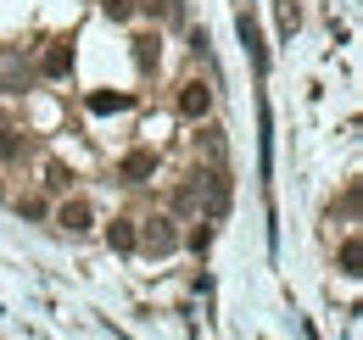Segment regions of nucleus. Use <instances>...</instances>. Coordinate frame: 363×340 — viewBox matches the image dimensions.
Segmentation results:
<instances>
[{"label": "nucleus", "mask_w": 363, "mask_h": 340, "mask_svg": "<svg viewBox=\"0 0 363 340\" xmlns=\"http://www.w3.org/2000/svg\"><path fill=\"white\" fill-rule=\"evenodd\" d=\"M135 246H145V251H157V256H168L174 246H179V229H174V217H145L135 229Z\"/></svg>", "instance_id": "nucleus-1"}, {"label": "nucleus", "mask_w": 363, "mask_h": 340, "mask_svg": "<svg viewBox=\"0 0 363 340\" xmlns=\"http://www.w3.org/2000/svg\"><path fill=\"white\" fill-rule=\"evenodd\" d=\"M56 223H62L67 234H84V229H90V223H95L90 201H79V196H73V201H62V207H56Z\"/></svg>", "instance_id": "nucleus-2"}, {"label": "nucleus", "mask_w": 363, "mask_h": 340, "mask_svg": "<svg viewBox=\"0 0 363 340\" xmlns=\"http://www.w3.org/2000/svg\"><path fill=\"white\" fill-rule=\"evenodd\" d=\"M118 173H123L129 184H140V178H151V173H157V151H151V145H140V151H129V157L118 162Z\"/></svg>", "instance_id": "nucleus-3"}, {"label": "nucleus", "mask_w": 363, "mask_h": 340, "mask_svg": "<svg viewBox=\"0 0 363 340\" xmlns=\"http://www.w3.org/2000/svg\"><path fill=\"white\" fill-rule=\"evenodd\" d=\"M207 106H213V89L190 79V84L179 89V118H207Z\"/></svg>", "instance_id": "nucleus-4"}, {"label": "nucleus", "mask_w": 363, "mask_h": 340, "mask_svg": "<svg viewBox=\"0 0 363 340\" xmlns=\"http://www.w3.org/2000/svg\"><path fill=\"white\" fill-rule=\"evenodd\" d=\"M240 40L252 50V62H257V79H263V67H269V56H263V34H257V17L252 11H240Z\"/></svg>", "instance_id": "nucleus-5"}, {"label": "nucleus", "mask_w": 363, "mask_h": 340, "mask_svg": "<svg viewBox=\"0 0 363 340\" xmlns=\"http://www.w3.org/2000/svg\"><path fill=\"white\" fill-rule=\"evenodd\" d=\"M67 67H73V45L56 40V45H50V56H45V73H50V79H62Z\"/></svg>", "instance_id": "nucleus-6"}, {"label": "nucleus", "mask_w": 363, "mask_h": 340, "mask_svg": "<svg viewBox=\"0 0 363 340\" xmlns=\"http://www.w3.org/2000/svg\"><path fill=\"white\" fill-rule=\"evenodd\" d=\"M112 251H135V217H112Z\"/></svg>", "instance_id": "nucleus-7"}, {"label": "nucleus", "mask_w": 363, "mask_h": 340, "mask_svg": "<svg viewBox=\"0 0 363 340\" xmlns=\"http://www.w3.org/2000/svg\"><path fill=\"white\" fill-rule=\"evenodd\" d=\"M123 106H129V95H106V89L90 95V112H123Z\"/></svg>", "instance_id": "nucleus-8"}, {"label": "nucleus", "mask_w": 363, "mask_h": 340, "mask_svg": "<svg viewBox=\"0 0 363 340\" xmlns=\"http://www.w3.org/2000/svg\"><path fill=\"white\" fill-rule=\"evenodd\" d=\"M101 11H106L112 23H129V17H135V0H101Z\"/></svg>", "instance_id": "nucleus-9"}, {"label": "nucleus", "mask_w": 363, "mask_h": 340, "mask_svg": "<svg viewBox=\"0 0 363 340\" xmlns=\"http://www.w3.org/2000/svg\"><path fill=\"white\" fill-rule=\"evenodd\" d=\"M0 157H23V134L17 128H0Z\"/></svg>", "instance_id": "nucleus-10"}, {"label": "nucleus", "mask_w": 363, "mask_h": 340, "mask_svg": "<svg viewBox=\"0 0 363 340\" xmlns=\"http://www.w3.org/2000/svg\"><path fill=\"white\" fill-rule=\"evenodd\" d=\"M302 23V11H296V0H279V34H291Z\"/></svg>", "instance_id": "nucleus-11"}, {"label": "nucleus", "mask_w": 363, "mask_h": 340, "mask_svg": "<svg viewBox=\"0 0 363 340\" xmlns=\"http://www.w3.org/2000/svg\"><path fill=\"white\" fill-rule=\"evenodd\" d=\"M358 262H363L358 240H347V246H341V273H358Z\"/></svg>", "instance_id": "nucleus-12"}, {"label": "nucleus", "mask_w": 363, "mask_h": 340, "mask_svg": "<svg viewBox=\"0 0 363 340\" xmlns=\"http://www.w3.org/2000/svg\"><path fill=\"white\" fill-rule=\"evenodd\" d=\"M190 246L207 251V246H213V223H196V229H190Z\"/></svg>", "instance_id": "nucleus-13"}, {"label": "nucleus", "mask_w": 363, "mask_h": 340, "mask_svg": "<svg viewBox=\"0 0 363 340\" xmlns=\"http://www.w3.org/2000/svg\"><path fill=\"white\" fill-rule=\"evenodd\" d=\"M67 178H73V173H67V168H62V162H50V178H45V184H50V190H67Z\"/></svg>", "instance_id": "nucleus-14"}]
</instances>
